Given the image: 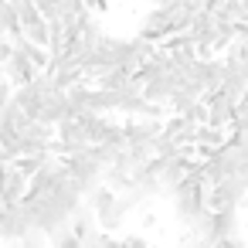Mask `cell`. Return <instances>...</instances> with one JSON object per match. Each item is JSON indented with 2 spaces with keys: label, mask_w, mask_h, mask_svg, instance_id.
I'll return each instance as SVG.
<instances>
[{
  "label": "cell",
  "mask_w": 248,
  "mask_h": 248,
  "mask_svg": "<svg viewBox=\"0 0 248 248\" xmlns=\"http://www.w3.org/2000/svg\"><path fill=\"white\" fill-rule=\"evenodd\" d=\"M31 204V214H34V231H41L45 238H51L55 231L68 228L75 211L85 204L82 190L68 180L65 187H58L55 194H45V197H24Z\"/></svg>",
  "instance_id": "6da1fadb"
},
{
  "label": "cell",
  "mask_w": 248,
  "mask_h": 248,
  "mask_svg": "<svg viewBox=\"0 0 248 248\" xmlns=\"http://www.w3.org/2000/svg\"><path fill=\"white\" fill-rule=\"evenodd\" d=\"M170 204H173V217L180 221V228L184 231H194L201 224V217L207 214V187H204L201 173H190L170 194Z\"/></svg>",
  "instance_id": "7a4b0ae2"
},
{
  "label": "cell",
  "mask_w": 248,
  "mask_h": 248,
  "mask_svg": "<svg viewBox=\"0 0 248 248\" xmlns=\"http://www.w3.org/2000/svg\"><path fill=\"white\" fill-rule=\"evenodd\" d=\"M65 163H68V173H72V184L82 190V197H89L99 184H102V173H106V167L92 156V146L89 150H82V153H72V156H65Z\"/></svg>",
  "instance_id": "3957f363"
},
{
  "label": "cell",
  "mask_w": 248,
  "mask_h": 248,
  "mask_svg": "<svg viewBox=\"0 0 248 248\" xmlns=\"http://www.w3.org/2000/svg\"><path fill=\"white\" fill-rule=\"evenodd\" d=\"M248 204V177H224L207 194V211H241Z\"/></svg>",
  "instance_id": "277c9868"
},
{
  "label": "cell",
  "mask_w": 248,
  "mask_h": 248,
  "mask_svg": "<svg viewBox=\"0 0 248 248\" xmlns=\"http://www.w3.org/2000/svg\"><path fill=\"white\" fill-rule=\"evenodd\" d=\"M72 180V173H68V163H65V156H51L31 180H28V197H45V194H55L58 187H65Z\"/></svg>",
  "instance_id": "5b68a950"
},
{
  "label": "cell",
  "mask_w": 248,
  "mask_h": 248,
  "mask_svg": "<svg viewBox=\"0 0 248 248\" xmlns=\"http://www.w3.org/2000/svg\"><path fill=\"white\" fill-rule=\"evenodd\" d=\"M194 234H201L207 241H228V238L241 234V214L238 211H207L201 217V224L194 228Z\"/></svg>",
  "instance_id": "8992f818"
},
{
  "label": "cell",
  "mask_w": 248,
  "mask_h": 248,
  "mask_svg": "<svg viewBox=\"0 0 248 248\" xmlns=\"http://www.w3.org/2000/svg\"><path fill=\"white\" fill-rule=\"evenodd\" d=\"M34 231V214H31V204L21 201L17 207H7V214L0 217V241H21L24 234Z\"/></svg>",
  "instance_id": "52a82bcc"
},
{
  "label": "cell",
  "mask_w": 248,
  "mask_h": 248,
  "mask_svg": "<svg viewBox=\"0 0 248 248\" xmlns=\"http://www.w3.org/2000/svg\"><path fill=\"white\" fill-rule=\"evenodd\" d=\"M92 146V136L89 129L78 123V119H68L55 129V150H62V156H72V153H82Z\"/></svg>",
  "instance_id": "ba28073f"
},
{
  "label": "cell",
  "mask_w": 248,
  "mask_h": 248,
  "mask_svg": "<svg viewBox=\"0 0 248 248\" xmlns=\"http://www.w3.org/2000/svg\"><path fill=\"white\" fill-rule=\"evenodd\" d=\"M204 102H207V126H214V129H231L234 123H238V116H241V109L231 102V99H224L221 92H214V95H204Z\"/></svg>",
  "instance_id": "9c48e42d"
},
{
  "label": "cell",
  "mask_w": 248,
  "mask_h": 248,
  "mask_svg": "<svg viewBox=\"0 0 248 248\" xmlns=\"http://www.w3.org/2000/svg\"><path fill=\"white\" fill-rule=\"evenodd\" d=\"M163 119H126L123 133H126V146H153V140L163 133Z\"/></svg>",
  "instance_id": "30bf717a"
},
{
  "label": "cell",
  "mask_w": 248,
  "mask_h": 248,
  "mask_svg": "<svg viewBox=\"0 0 248 248\" xmlns=\"http://www.w3.org/2000/svg\"><path fill=\"white\" fill-rule=\"evenodd\" d=\"M68 119H75L68 95H65V92H51V95L45 99V106H41L38 123H45V126H55V129H58V126H62V123H68Z\"/></svg>",
  "instance_id": "8fae6325"
},
{
  "label": "cell",
  "mask_w": 248,
  "mask_h": 248,
  "mask_svg": "<svg viewBox=\"0 0 248 248\" xmlns=\"http://www.w3.org/2000/svg\"><path fill=\"white\" fill-rule=\"evenodd\" d=\"M221 95L231 99L234 106H241V102L248 99V65H228V75H224Z\"/></svg>",
  "instance_id": "7c38bea8"
},
{
  "label": "cell",
  "mask_w": 248,
  "mask_h": 248,
  "mask_svg": "<svg viewBox=\"0 0 248 248\" xmlns=\"http://www.w3.org/2000/svg\"><path fill=\"white\" fill-rule=\"evenodd\" d=\"M0 75H4L14 89H24V85H31V82L38 78V68H34L24 55H11V62L0 68Z\"/></svg>",
  "instance_id": "4fadbf2b"
},
{
  "label": "cell",
  "mask_w": 248,
  "mask_h": 248,
  "mask_svg": "<svg viewBox=\"0 0 248 248\" xmlns=\"http://www.w3.org/2000/svg\"><path fill=\"white\" fill-rule=\"evenodd\" d=\"M224 143H228V133H224V129L201 126V129H197V136H194V153H197L201 160H207V156H214Z\"/></svg>",
  "instance_id": "5bb4252c"
},
{
  "label": "cell",
  "mask_w": 248,
  "mask_h": 248,
  "mask_svg": "<svg viewBox=\"0 0 248 248\" xmlns=\"http://www.w3.org/2000/svg\"><path fill=\"white\" fill-rule=\"evenodd\" d=\"M45 99L48 95H41L34 85H24V89H14V95H11V102L28 116V119H38L41 116V106H45Z\"/></svg>",
  "instance_id": "9a60e30c"
},
{
  "label": "cell",
  "mask_w": 248,
  "mask_h": 248,
  "mask_svg": "<svg viewBox=\"0 0 248 248\" xmlns=\"http://www.w3.org/2000/svg\"><path fill=\"white\" fill-rule=\"evenodd\" d=\"M68 228L85 241V238H92V234L99 231V217H95V211H92L89 204H82V207L75 211V217H72V224H68Z\"/></svg>",
  "instance_id": "2e32d148"
},
{
  "label": "cell",
  "mask_w": 248,
  "mask_h": 248,
  "mask_svg": "<svg viewBox=\"0 0 248 248\" xmlns=\"http://www.w3.org/2000/svg\"><path fill=\"white\" fill-rule=\"evenodd\" d=\"M21 34V17H17V7L14 4H4L0 7V41H11Z\"/></svg>",
  "instance_id": "e0dca14e"
},
{
  "label": "cell",
  "mask_w": 248,
  "mask_h": 248,
  "mask_svg": "<svg viewBox=\"0 0 248 248\" xmlns=\"http://www.w3.org/2000/svg\"><path fill=\"white\" fill-rule=\"evenodd\" d=\"M228 65H248V34H234V41L221 55Z\"/></svg>",
  "instance_id": "ac0fdd59"
},
{
  "label": "cell",
  "mask_w": 248,
  "mask_h": 248,
  "mask_svg": "<svg viewBox=\"0 0 248 248\" xmlns=\"http://www.w3.org/2000/svg\"><path fill=\"white\" fill-rule=\"evenodd\" d=\"M21 34H24L28 41H34L38 48H48V17H38V21L24 24V28H21Z\"/></svg>",
  "instance_id": "d6986e66"
},
{
  "label": "cell",
  "mask_w": 248,
  "mask_h": 248,
  "mask_svg": "<svg viewBox=\"0 0 248 248\" xmlns=\"http://www.w3.org/2000/svg\"><path fill=\"white\" fill-rule=\"evenodd\" d=\"M48 245H51V248H82V238H78L72 228H62V231H55V234L48 238Z\"/></svg>",
  "instance_id": "ffe728a7"
},
{
  "label": "cell",
  "mask_w": 248,
  "mask_h": 248,
  "mask_svg": "<svg viewBox=\"0 0 248 248\" xmlns=\"http://www.w3.org/2000/svg\"><path fill=\"white\" fill-rule=\"evenodd\" d=\"M82 248H119V238L99 228V231H95L92 238H85V241H82Z\"/></svg>",
  "instance_id": "44dd1931"
},
{
  "label": "cell",
  "mask_w": 248,
  "mask_h": 248,
  "mask_svg": "<svg viewBox=\"0 0 248 248\" xmlns=\"http://www.w3.org/2000/svg\"><path fill=\"white\" fill-rule=\"evenodd\" d=\"M228 140L248 150V116H238V123H234V126L228 129Z\"/></svg>",
  "instance_id": "7402d4cb"
},
{
  "label": "cell",
  "mask_w": 248,
  "mask_h": 248,
  "mask_svg": "<svg viewBox=\"0 0 248 248\" xmlns=\"http://www.w3.org/2000/svg\"><path fill=\"white\" fill-rule=\"evenodd\" d=\"M119 248H156V245H153L146 234L136 231V234H123V238H119Z\"/></svg>",
  "instance_id": "603a6c76"
},
{
  "label": "cell",
  "mask_w": 248,
  "mask_h": 248,
  "mask_svg": "<svg viewBox=\"0 0 248 248\" xmlns=\"http://www.w3.org/2000/svg\"><path fill=\"white\" fill-rule=\"evenodd\" d=\"M17 245H21V248H48V238H45L41 231H31V234H24Z\"/></svg>",
  "instance_id": "cb8c5ba5"
},
{
  "label": "cell",
  "mask_w": 248,
  "mask_h": 248,
  "mask_svg": "<svg viewBox=\"0 0 248 248\" xmlns=\"http://www.w3.org/2000/svg\"><path fill=\"white\" fill-rule=\"evenodd\" d=\"M62 4H68V0H34V7H38V11H41V14H45L48 21L55 17V11H58Z\"/></svg>",
  "instance_id": "d4e9b609"
},
{
  "label": "cell",
  "mask_w": 248,
  "mask_h": 248,
  "mask_svg": "<svg viewBox=\"0 0 248 248\" xmlns=\"http://www.w3.org/2000/svg\"><path fill=\"white\" fill-rule=\"evenodd\" d=\"M156 224H160V217H156V211L146 204V207L140 211V228H146V231H150V228H156Z\"/></svg>",
  "instance_id": "484cf974"
},
{
  "label": "cell",
  "mask_w": 248,
  "mask_h": 248,
  "mask_svg": "<svg viewBox=\"0 0 248 248\" xmlns=\"http://www.w3.org/2000/svg\"><path fill=\"white\" fill-rule=\"evenodd\" d=\"M11 55H14V48H11V41H0V68H4V65L11 62Z\"/></svg>",
  "instance_id": "4316f807"
},
{
  "label": "cell",
  "mask_w": 248,
  "mask_h": 248,
  "mask_svg": "<svg viewBox=\"0 0 248 248\" xmlns=\"http://www.w3.org/2000/svg\"><path fill=\"white\" fill-rule=\"evenodd\" d=\"M241 7H245V11H248V0H241Z\"/></svg>",
  "instance_id": "83f0119b"
},
{
  "label": "cell",
  "mask_w": 248,
  "mask_h": 248,
  "mask_svg": "<svg viewBox=\"0 0 248 248\" xmlns=\"http://www.w3.org/2000/svg\"><path fill=\"white\" fill-rule=\"evenodd\" d=\"M7 4H21V0H7Z\"/></svg>",
  "instance_id": "f1b7e54d"
},
{
  "label": "cell",
  "mask_w": 248,
  "mask_h": 248,
  "mask_svg": "<svg viewBox=\"0 0 248 248\" xmlns=\"http://www.w3.org/2000/svg\"><path fill=\"white\" fill-rule=\"evenodd\" d=\"M4 4H7V0H0V7H4Z\"/></svg>",
  "instance_id": "f546056e"
}]
</instances>
